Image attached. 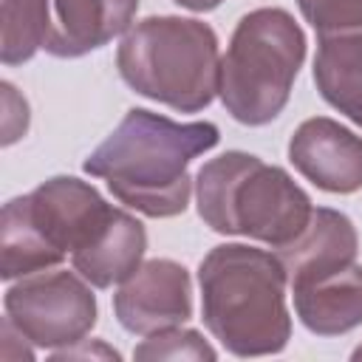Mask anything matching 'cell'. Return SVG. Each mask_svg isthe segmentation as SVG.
Listing matches in <instances>:
<instances>
[{
    "mask_svg": "<svg viewBox=\"0 0 362 362\" xmlns=\"http://www.w3.org/2000/svg\"><path fill=\"white\" fill-rule=\"evenodd\" d=\"M201 320L232 356H272L291 339L288 272L277 252L221 243L198 266Z\"/></svg>",
    "mask_w": 362,
    "mask_h": 362,
    "instance_id": "7a4b0ae2",
    "label": "cell"
},
{
    "mask_svg": "<svg viewBox=\"0 0 362 362\" xmlns=\"http://www.w3.org/2000/svg\"><path fill=\"white\" fill-rule=\"evenodd\" d=\"M136 11L139 0H48L45 51L59 59L85 57L127 34Z\"/></svg>",
    "mask_w": 362,
    "mask_h": 362,
    "instance_id": "30bf717a",
    "label": "cell"
},
{
    "mask_svg": "<svg viewBox=\"0 0 362 362\" xmlns=\"http://www.w3.org/2000/svg\"><path fill=\"white\" fill-rule=\"evenodd\" d=\"M93 354H102L105 359H122V356H119V351L107 348L105 342H93V345L88 348V339H79L76 345H68V348H57V351H51V359H76V356H93Z\"/></svg>",
    "mask_w": 362,
    "mask_h": 362,
    "instance_id": "ac0fdd59",
    "label": "cell"
},
{
    "mask_svg": "<svg viewBox=\"0 0 362 362\" xmlns=\"http://www.w3.org/2000/svg\"><path fill=\"white\" fill-rule=\"evenodd\" d=\"M356 252H359V235L354 221L331 206H314L311 221L300 232V238L277 249L288 272V286L337 272L354 263Z\"/></svg>",
    "mask_w": 362,
    "mask_h": 362,
    "instance_id": "8fae6325",
    "label": "cell"
},
{
    "mask_svg": "<svg viewBox=\"0 0 362 362\" xmlns=\"http://www.w3.org/2000/svg\"><path fill=\"white\" fill-rule=\"evenodd\" d=\"M144 252H147L144 223L116 206L105 229L85 249L71 255V266L93 288H110L116 283H124L141 266Z\"/></svg>",
    "mask_w": 362,
    "mask_h": 362,
    "instance_id": "4fadbf2b",
    "label": "cell"
},
{
    "mask_svg": "<svg viewBox=\"0 0 362 362\" xmlns=\"http://www.w3.org/2000/svg\"><path fill=\"white\" fill-rule=\"evenodd\" d=\"M3 6V65H23L48 40V0H0Z\"/></svg>",
    "mask_w": 362,
    "mask_h": 362,
    "instance_id": "9a60e30c",
    "label": "cell"
},
{
    "mask_svg": "<svg viewBox=\"0 0 362 362\" xmlns=\"http://www.w3.org/2000/svg\"><path fill=\"white\" fill-rule=\"evenodd\" d=\"M351 359H354V362H362V345H359V348L351 354Z\"/></svg>",
    "mask_w": 362,
    "mask_h": 362,
    "instance_id": "ffe728a7",
    "label": "cell"
},
{
    "mask_svg": "<svg viewBox=\"0 0 362 362\" xmlns=\"http://www.w3.org/2000/svg\"><path fill=\"white\" fill-rule=\"evenodd\" d=\"M133 359H218V351L195 328H167L141 339Z\"/></svg>",
    "mask_w": 362,
    "mask_h": 362,
    "instance_id": "2e32d148",
    "label": "cell"
},
{
    "mask_svg": "<svg viewBox=\"0 0 362 362\" xmlns=\"http://www.w3.org/2000/svg\"><path fill=\"white\" fill-rule=\"evenodd\" d=\"M288 161L325 192L351 195L362 189V136L337 119H305L288 139Z\"/></svg>",
    "mask_w": 362,
    "mask_h": 362,
    "instance_id": "9c48e42d",
    "label": "cell"
},
{
    "mask_svg": "<svg viewBox=\"0 0 362 362\" xmlns=\"http://www.w3.org/2000/svg\"><path fill=\"white\" fill-rule=\"evenodd\" d=\"M288 288L294 311L311 334L339 337L362 325V266L356 260Z\"/></svg>",
    "mask_w": 362,
    "mask_h": 362,
    "instance_id": "7c38bea8",
    "label": "cell"
},
{
    "mask_svg": "<svg viewBox=\"0 0 362 362\" xmlns=\"http://www.w3.org/2000/svg\"><path fill=\"white\" fill-rule=\"evenodd\" d=\"M116 206L76 175H54L28 195L11 198L0 221V277L6 283L54 269L85 249Z\"/></svg>",
    "mask_w": 362,
    "mask_h": 362,
    "instance_id": "5b68a950",
    "label": "cell"
},
{
    "mask_svg": "<svg viewBox=\"0 0 362 362\" xmlns=\"http://www.w3.org/2000/svg\"><path fill=\"white\" fill-rule=\"evenodd\" d=\"M116 68L139 96L198 113L212 105L221 85L218 34L195 17H144L122 37Z\"/></svg>",
    "mask_w": 362,
    "mask_h": 362,
    "instance_id": "277c9868",
    "label": "cell"
},
{
    "mask_svg": "<svg viewBox=\"0 0 362 362\" xmlns=\"http://www.w3.org/2000/svg\"><path fill=\"white\" fill-rule=\"evenodd\" d=\"M317 37L362 31V0H297Z\"/></svg>",
    "mask_w": 362,
    "mask_h": 362,
    "instance_id": "e0dca14e",
    "label": "cell"
},
{
    "mask_svg": "<svg viewBox=\"0 0 362 362\" xmlns=\"http://www.w3.org/2000/svg\"><path fill=\"white\" fill-rule=\"evenodd\" d=\"M201 221L218 235H243L283 249L308 226L314 204L308 192L277 164L226 150L195 173Z\"/></svg>",
    "mask_w": 362,
    "mask_h": 362,
    "instance_id": "3957f363",
    "label": "cell"
},
{
    "mask_svg": "<svg viewBox=\"0 0 362 362\" xmlns=\"http://www.w3.org/2000/svg\"><path fill=\"white\" fill-rule=\"evenodd\" d=\"M113 314L136 337L184 325L192 317L189 272L170 257L144 260L113 294Z\"/></svg>",
    "mask_w": 362,
    "mask_h": 362,
    "instance_id": "ba28073f",
    "label": "cell"
},
{
    "mask_svg": "<svg viewBox=\"0 0 362 362\" xmlns=\"http://www.w3.org/2000/svg\"><path fill=\"white\" fill-rule=\"evenodd\" d=\"M218 141L221 130L212 122H173L147 107H130L82 170L105 178L119 204L147 218H175L192 195L189 161Z\"/></svg>",
    "mask_w": 362,
    "mask_h": 362,
    "instance_id": "6da1fadb",
    "label": "cell"
},
{
    "mask_svg": "<svg viewBox=\"0 0 362 362\" xmlns=\"http://www.w3.org/2000/svg\"><path fill=\"white\" fill-rule=\"evenodd\" d=\"M303 62L305 34L286 8L243 14L221 57V105L240 124H269L288 105Z\"/></svg>",
    "mask_w": 362,
    "mask_h": 362,
    "instance_id": "8992f818",
    "label": "cell"
},
{
    "mask_svg": "<svg viewBox=\"0 0 362 362\" xmlns=\"http://www.w3.org/2000/svg\"><path fill=\"white\" fill-rule=\"evenodd\" d=\"M311 74L320 96L362 127V31L317 37Z\"/></svg>",
    "mask_w": 362,
    "mask_h": 362,
    "instance_id": "5bb4252c",
    "label": "cell"
},
{
    "mask_svg": "<svg viewBox=\"0 0 362 362\" xmlns=\"http://www.w3.org/2000/svg\"><path fill=\"white\" fill-rule=\"evenodd\" d=\"M173 3L184 6V8H189V11H212V8H218L223 0H173Z\"/></svg>",
    "mask_w": 362,
    "mask_h": 362,
    "instance_id": "d6986e66",
    "label": "cell"
},
{
    "mask_svg": "<svg viewBox=\"0 0 362 362\" xmlns=\"http://www.w3.org/2000/svg\"><path fill=\"white\" fill-rule=\"evenodd\" d=\"M6 320L34 348L76 345L96 325V294L74 269H42L20 277L3 297Z\"/></svg>",
    "mask_w": 362,
    "mask_h": 362,
    "instance_id": "52a82bcc",
    "label": "cell"
}]
</instances>
